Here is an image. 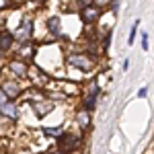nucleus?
Returning a JSON list of instances; mask_svg holds the SVG:
<instances>
[{
	"mask_svg": "<svg viewBox=\"0 0 154 154\" xmlns=\"http://www.w3.org/2000/svg\"><path fill=\"white\" fill-rule=\"evenodd\" d=\"M76 144H78V138H76L74 134H62V136H60V150H62V152L74 150Z\"/></svg>",
	"mask_w": 154,
	"mask_h": 154,
	"instance_id": "f257e3e1",
	"label": "nucleus"
},
{
	"mask_svg": "<svg viewBox=\"0 0 154 154\" xmlns=\"http://www.w3.org/2000/svg\"><path fill=\"white\" fill-rule=\"evenodd\" d=\"M33 33V23L31 21H25L19 29H17V33H14V39H19V41H27L29 37Z\"/></svg>",
	"mask_w": 154,
	"mask_h": 154,
	"instance_id": "f03ea898",
	"label": "nucleus"
},
{
	"mask_svg": "<svg viewBox=\"0 0 154 154\" xmlns=\"http://www.w3.org/2000/svg\"><path fill=\"white\" fill-rule=\"evenodd\" d=\"M70 64L76 66V68H80V70H91V68H93V62L86 58V56H72Z\"/></svg>",
	"mask_w": 154,
	"mask_h": 154,
	"instance_id": "7ed1b4c3",
	"label": "nucleus"
},
{
	"mask_svg": "<svg viewBox=\"0 0 154 154\" xmlns=\"http://www.w3.org/2000/svg\"><path fill=\"white\" fill-rule=\"evenodd\" d=\"M99 14H101V11L97 6H88V8L82 11V19H84V23H93V21L99 19Z\"/></svg>",
	"mask_w": 154,
	"mask_h": 154,
	"instance_id": "20e7f679",
	"label": "nucleus"
},
{
	"mask_svg": "<svg viewBox=\"0 0 154 154\" xmlns=\"http://www.w3.org/2000/svg\"><path fill=\"white\" fill-rule=\"evenodd\" d=\"M0 113H2V115H6V117H11V119H17V115H19L17 107L12 105V103H8V101L0 105Z\"/></svg>",
	"mask_w": 154,
	"mask_h": 154,
	"instance_id": "39448f33",
	"label": "nucleus"
},
{
	"mask_svg": "<svg viewBox=\"0 0 154 154\" xmlns=\"http://www.w3.org/2000/svg\"><path fill=\"white\" fill-rule=\"evenodd\" d=\"M33 109H35V113L39 117H43L45 113H49L54 109V103H37V101H33Z\"/></svg>",
	"mask_w": 154,
	"mask_h": 154,
	"instance_id": "423d86ee",
	"label": "nucleus"
},
{
	"mask_svg": "<svg viewBox=\"0 0 154 154\" xmlns=\"http://www.w3.org/2000/svg\"><path fill=\"white\" fill-rule=\"evenodd\" d=\"M11 70L17 74V76H27V64H23V62H11Z\"/></svg>",
	"mask_w": 154,
	"mask_h": 154,
	"instance_id": "0eeeda50",
	"label": "nucleus"
},
{
	"mask_svg": "<svg viewBox=\"0 0 154 154\" xmlns=\"http://www.w3.org/2000/svg\"><path fill=\"white\" fill-rule=\"evenodd\" d=\"M2 91H4V95L11 97V99H14V97L19 95V86H17V84H12V82H4Z\"/></svg>",
	"mask_w": 154,
	"mask_h": 154,
	"instance_id": "6e6552de",
	"label": "nucleus"
},
{
	"mask_svg": "<svg viewBox=\"0 0 154 154\" xmlns=\"http://www.w3.org/2000/svg\"><path fill=\"white\" fill-rule=\"evenodd\" d=\"M12 39L14 37L11 35V33H2V39H0V49H8L12 43Z\"/></svg>",
	"mask_w": 154,
	"mask_h": 154,
	"instance_id": "1a4fd4ad",
	"label": "nucleus"
},
{
	"mask_svg": "<svg viewBox=\"0 0 154 154\" xmlns=\"http://www.w3.org/2000/svg\"><path fill=\"white\" fill-rule=\"evenodd\" d=\"M58 27H60V19H58V17H54V19L49 21V29H51L54 33H60V31H58Z\"/></svg>",
	"mask_w": 154,
	"mask_h": 154,
	"instance_id": "9d476101",
	"label": "nucleus"
},
{
	"mask_svg": "<svg viewBox=\"0 0 154 154\" xmlns=\"http://www.w3.org/2000/svg\"><path fill=\"white\" fill-rule=\"evenodd\" d=\"M43 131H45L48 136H58V138L62 136V130H58V128H45Z\"/></svg>",
	"mask_w": 154,
	"mask_h": 154,
	"instance_id": "9b49d317",
	"label": "nucleus"
},
{
	"mask_svg": "<svg viewBox=\"0 0 154 154\" xmlns=\"http://www.w3.org/2000/svg\"><path fill=\"white\" fill-rule=\"evenodd\" d=\"M136 33H138V21L134 23V27H131V33H130V43H134V37H136Z\"/></svg>",
	"mask_w": 154,
	"mask_h": 154,
	"instance_id": "f8f14e48",
	"label": "nucleus"
},
{
	"mask_svg": "<svg viewBox=\"0 0 154 154\" xmlns=\"http://www.w3.org/2000/svg\"><path fill=\"white\" fill-rule=\"evenodd\" d=\"M95 99H97V97H95V93H93V95H91L88 99H86V109H91V107H95Z\"/></svg>",
	"mask_w": 154,
	"mask_h": 154,
	"instance_id": "ddd939ff",
	"label": "nucleus"
},
{
	"mask_svg": "<svg viewBox=\"0 0 154 154\" xmlns=\"http://www.w3.org/2000/svg\"><path fill=\"white\" fill-rule=\"evenodd\" d=\"M78 119H80V125H88V115H86V113H80Z\"/></svg>",
	"mask_w": 154,
	"mask_h": 154,
	"instance_id": "4468645a",
	"label": "nucleus"
},
{
	"mask_svg": "<svg viewBox=\"0 0 154 154\" xmlns=\"http://www.w3.org/2000/svg\"><path fill=\"white\" fill-rule=\"evenodd\" d=\"M142 49H148V35L142 33Z\"/></svg>",
	"mask_w": 154,
	"mask_h": 154,
	"instance_id": "2eb2a0df",
	"label": "nucleus"
},
{
	"mask_svg": "<svg viewBox=\"0 0 154 154\" xmlns=\"http://www.w3.org/2000/svg\"><path fill=\"white\" fill-rule=\"evenodd\" d=\"M8 4H11V2H8V0H0V11H2V8H6V6H8Z\"/></svg>",
	"mask_w": 154,
	"mask_h": 154,
	"instance_id": "dca6fc26",
	"label": "nucleus"
},
{
	"mask_svg": "<svg viewBox=\"0 0 154 154\" xmlns=\"http://www.w3.org/2000/svg\"><path fill=\"white\" fill-rule=\"evenodd\" d=\"M2 103H6V95H4V91H0V105Z\"/></svg>",
	"mask_w": 154,
	"mask_h": 154,
	"instance_id": "f3484780",
	"label": "nucleus"
},
{
	"mask_svg": "<svg viewBox=\"0 0 154 154\" xmlns=\"http://www.w3.org/2000/svg\"><path fill=\"white\" fill-rule=\"evenodd\" d=\"M146 93H148V91H146V88H140V91H138V97H140V99H142V97H146Z\"/></svg>",
	"mask_w": 154,
	"mask_h": 154,
	"instance_id": "a211bd4d",
	"label": "nucleus"
}]
</instances>
